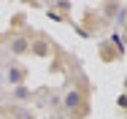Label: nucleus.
I'll return each mask as SVG.
<instances>
[{"label":"nucleus","mask_w":127,"mask_h":119,"mask_svg":"<svg viewBox=\"0 0 127 119\" xmlns=\"http://www.w3.org/2000/svg\"><path fill=\"white\" fill-rule=\"evenodd\" d=\"M81 106H84V100H81L78 92H70V95L65 97V108H70V111H73V108H81Z\"/></svg>","instance_id":"nucleus-4"},{"label":"nucleus","mask_w":127,"mask_h":119,"mask_svg":"<svg viewBox=\"0 0 127 119\" xmlns=\"http://www.w3.org/2000/svg\"><path fill=\"white\" fill-rule=\"evenodd\" d=\"M25 79H27L25 68H11V71H8V81H11V84H25Z\"/></svg>","instance_id":"nucleus-1"},{"label":"nucleus","mask_w":127,"mask_h":119,"mask_svg":"<svg viewBox=\"0 0 127 119\" xmlns=\"http://www.w3.org/2000/svg\"><path fill=\"white\" fill-rule=\"evenodd\" d=\"M11 51H14V54L30 51V41H27V38H14V41H11Z\"/></svg>","instance_id":"nucleus-2"},{"label":"nucleus","mask_w":127,"mask_h":119,"mask_svg":"<svg viewBox=\"0 0 127 119\" xmlns=\"http://www.w3.org/2000/svg\"><path fill=\"white\" fill-rule=\"evenodd\" d=\"M14 95L19 97V100H27V97H30V89H27V87H16V92H14Z\"/></svg>","instance_id":"nucleus-5"},{"label":"nucleus","mask_w":127,"mask_h":119,"mask_svg":"<svg viewBox=\"0 0 127 119\" xmlns=\"http://www.w3.org/2000/svg\"><path fill=\"white\" fill-rule=\"evenodd\" d=\"M30 51L38 54V57H46L49 54V43L46 41H30Z\"/></svg>","instance_id":"nucleus-3"},{"label":"nucleus","mask_w":127,"mask_h":119,"mask_svg":"<svg viewBox=\"0 0 127 119\" xmlns=\"http://www.w3.org/2000/svg\"><path fill=\"white\" fill-rule=\"evenodd\" d=\"M11 114H14V119H30V114L22 111V108H11Z\"/></svg>","instance_id":"nucleus-6"}]
</instances>
